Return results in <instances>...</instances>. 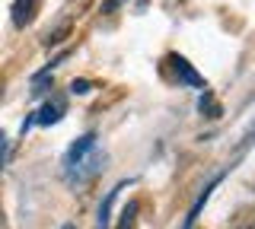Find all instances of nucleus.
<instances>
[{"instance_id":"f257e3e1","label":"nucleus","mask_w":255,"mask_h":229,"mask_svg":"<svg viewBox=\"0 0 255 229\" xmlns=\"http://www.w3.org/2000/svg\"><path fill=\"white\" fill-rule=\"evenodd\" d=\"M106 169V153L99 150V144H96L86 156H80L77 162L64 165V178H67V185H86L93 175H99V172Z\"/></svg>"},{"instance_id":"f03ea898","label":"nucleus","mask_w":255,"mask_h":229,"mask_svg":"<svg viewBox=\"0 0 255 229\" xmlns=\"http://www.w3.org/2000/svg\"><path fill=\"white\" fill-rule=\"evenodd\" d=\"M169 64L175 70V76H179V83H185V86H195V89H207V83H204V76L198 74L195 67L188 64L182 54H169Z\"/></svg>"},{"instance_id":"7ed1b4c3","label":"nucleus","mask_w":255,"mask_h":229,"mask_svg":"<svg viewBox=\"0 0 255 229\" xmlns=\"http://www.w3.org/2000/svg\"><path fill=\"white\" fill-rule=\"evenodd\" d=\"M220 185V175L217 178H211V181H207V185H204V191L201 194H198V201L195 204H191V210L185 213V223H182V229H191V226H195V220H198V213H201L204 210V204L207 201H211V191H214V188H217Z\"/></svg>"},{"instance_id":"20e7f679","label":"nucleus","mask_w":255,"mask_h":229,"mask_svg":"<svg viewBox=\"0 0 255 229\" xmlns=\"http://www.w3.org/2000/svg\"><path fill=\"white\" fill-rule=\"evenodd\" d=\"M131 185V181H118L112 191L102 197V204H99V220H96V226L99 229H109V220H112V204H115V197H118V191H125V188Z\"/></svg>"},{"instance_id":"39448f33","label":"nucleus","mask_w":255,"mask_h":229,"mask_svg":"<svg viewBox=\"0 0 255 229\" xmlns=\"http://www.w3.org/2000/svg\"><path fill=\"white\" fill-rule=\"evenodd\" d=\"M35 6H38V0H16L13 3V26L26 29L32 22V16H35Z\"/></svg>"},{"instance_id":"423d86ee","label":"nucleus","mask_w":255,"mask_h":229,"mask_svg":"<svg viewBox=\"0 0 255 229\" xmlns=\"http://www.w3.org/2000/svg\"><path fill=\"white\" fill-rule=\"evenodd\" d=\"M93 147H96V134H83V137H77L74 144H70V150H67V156H64V165L77 162L80 156H86V153H90Z\"/></svg>"},{"instance_id":"0eeeda50","label":"nucleus","mask_w":255,"mask_h":229,"mask_svg":"<svg viewBox=\"0 0 255 229\" xmlns=\"http://www.w3.org/2000/svg\"><path fill=\"white\" fill-rule=\"evenodd\" d=\"M61 115H64V105H61V102H45V105L38 108V112L32 115V118H35V124L48 128V124H58V121H61Z\"/></svg>"},{"instance_id":"6e6552de","label":"nucleus","mask_w":255,"mask_h":229,"mask_svg":"<svg viewBox=\"0 0 255 229\" xmlns=\"http://www.w3.org/2000/svg\"><path fill=\"white\" fill-rule=\"evenodd\" d=\"M134 213H137V201H128V207L122 210V223H118V229H131L134 226Z\"/></svg>"},{"instance_id":"1a4fd4ad","label":"nucleus","mask_w":255,"mask_h":229,"mask_svg":"<svg viewBox=\"0 0 255 229\" xmlns=\"http://www.w3.org/2000/svg\"><path fill=\"white\" fill-rule=\"evenodd\" d=\"M198 108H201V112H211V118H217V115H220V105L211 99V92H207V89H204V96L198 99Z\"/></svg>"},{"instance_id":"9d476101","label":"nucleus","mask_w":255,"mask_h":229,"mask_svg":"<svg viewBox=\"0 0 255 229\" xmlns=\"http://www.w3.org/2000/svg\"><path fill=\"white\" fill-rule=\"evenodd\" d=\"M90 89H93L90 80H74V83H70V92H74V96H86Z\"/></svg>"},{"instance_id":"9b49d317","label":"nucleus","mask_w":255,"mask_h":229,"mask_svg":"<svg viewBox=\"0 0 255 229\" xmlns=\"http://www.w3.org/2000/svg\"><path fill=\"white\" fill-rule=\"evenodd\" d=\"M6 150H10V144H6V134L0 131V169H3V162H6Z\"/></svg>"},{"instance_id":"f8f14e48","label":"nucleus","mask_w":255,"mask_h":229,"mask_svg":"<svg viewBox=\"0 0 255 229\" xmlns=\"http://www.w3.org/2000/svg\"><path fill=\"white\" fill-rule=\"evenodd\" d=\"M122 3H125V0H106V3H102V13H115Z\"/></svg>"},{"instance_id":"ddd939ff","label":"nucleus","mask_w":255,"mask_h":229,"mask_svg":"<svg viewBox=\"0 0 255 229\" xmlns=\"http://www.w3.org/2000/svg\"><path fill=\"white\" fill-rule=\"evenodd\" d=\"M61 229H77V226H74V223H64V226H61Z\"/></svg>"},{"instance_id":"4468645a","label":"nucleus","mask_w":255,"mask_h":229,"mask_svg":"<svg viewBox=\"0 0 255 229\" xmlns=\"http://www.w3.org/2000/svg\"><path fill=\"white\" fill-rule=\"evenodd\" d=\"M0 226H3V210H0Z\"/></svg>"}]
</instances>
